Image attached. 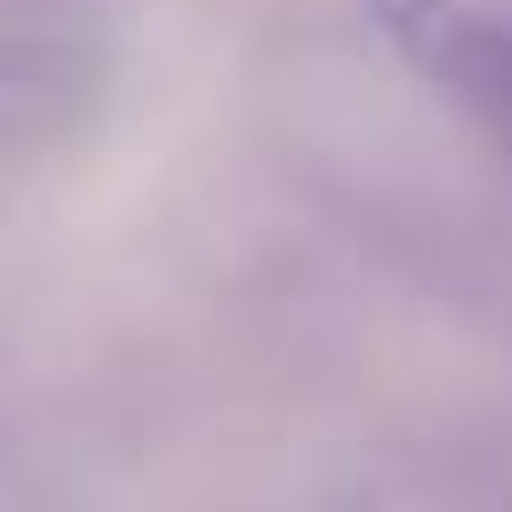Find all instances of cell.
Listing matches in <instances>:
<instances>
[{"instance_id": "1", "label": "cell", "mask_w": 512, "mask_h": 512, "mask_svg": "<svg viewBox=\"0 0 512 512\" xmlns=\"http://www.w3.org/2000/svg\"><path fill=\"white\" fill-rule=\"evenodd\" d=\"M369 18L423 81H441L450 99L512 126V27L504 18H486L477 0H369Z\"/></svg>"}]
</instances>
